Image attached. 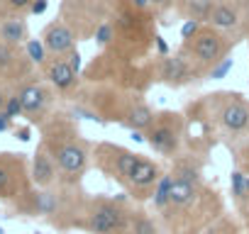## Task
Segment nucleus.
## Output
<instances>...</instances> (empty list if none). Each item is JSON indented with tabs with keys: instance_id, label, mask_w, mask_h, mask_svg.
Here are the masks:
<instances>
[{
	"instance_id": "f257e3e1",
	"label": "nucleus",
	"mask_w": 249,
	"mask_h": 234,
	"mask_svg": "<svg viewBox=\"0 0 249 234\" xmlns=\"http://www.w3.org/2000/svg\"><path fill=\"white\" fill-rule=\"evenodd\" d=\"M171 176V198L169 205L159 212L164 234H203L215 219L222 217L220 193L205 183L200 161H196L193 154H178Z\"/></svg>"
},
{
	"instance_id": "f03ea898",
	"label": "nucleus",
	"mask_w": 249,
	"mask_h": 234,
	"mask_svg": "<svg viewBox=\"0 0 249 234\" xmlns=\"http://www.w3.org/2000/svg\"><path fill=\"white\" fill-rule=\"evenodd\" d=\"M186 120L213 130L220 139L232 142L234 151L249 144V100L242 93L217 90L203 95L198 102L188 105Z\"/></svg>"
},
{
	"instance_id": "7ed1b4c3",
	"label": "nucleus",
	"mask_w": 249,
	"mask_h": 234,
	"mask_svg": "<svg viewBox=\"0 0 249 234\" xmlns=\"http://www.w3.org/2000/svg\"><path fill=\"white\" fill-rule=\"evenodd\" d=\"M42 144L54 156L61 183L78 185L93 161V147L69 115H54L42 125Z\"/></svg>"
},
{
	"instance_id": "20e7f679",
	"label": "nucleus",
	"mask_w": 249,
	"mask_h": 234,
	"mask_svg": "<svg viewBox=\"0 0 249 234\" xmlns=\"http://www.w3.org/2000/svg\"><path fill=\"white\" fill-rule=\"evenodd\" d=\"M157 13L154 10H137L127 0H115L110 22L115 27V42L107 47L124 61H142L154 49L157 37Z\"/></svg>"
},
{
	"instance_id": "39448f33",
	"label": "nucleus",
	"mask_w": 249,
	"mask_h": 234,
	"mask_svg": "<svg viewBox=\"0 0 249 234\" xmlns=\"http://www.w3.org/2000/svg\"><path fill=\"white\" fill-rule=\"evenodd\" d=\"M132 212L135 207L117 198L95 195L86 205L81 229L88 234H132Z\"/></svg>"
},
{
	"instance_id": "423d86ee",
	"label": "nucleus",
	"mask_w": 249,
	"mask_h": 234,
	"mask_svg": "<svg viewBox=\"0 0 249 234\" xmlns=\"http://www.w3.org/2000/svg\"><path fill=\"white\" fill-rule=\"evenodd\" d=\"M237 42H239V37L227 34V32H220V30H215L210 25H203L200 32L193 39H188V42L181 44L178 51H183L200 68V73L208 78V73L220 61H225L230 56V51L237 47Z\"/></svg>"
},
{
	"instance_id": "0eeeda50",
	"label": "nucleus",
	"mask_w": 249,
	"mask_h": 234,
	"mask_svg": "<svg viewBox=\"0 0 249 234\" xmlns=\"http://www.w3.org/2000/svg\"><path fill=\"white\" fill-rule=\"evenodd\" d=\"M186 127H188V120L183 112L159 110L154 122L144 132V139L154 154L176 159L183 149V142H186Z\"/></svg>"
},
{
	"instance_id": "6e6552de",
	"label": "nucleus",
	"mask_w": 249,
	"mask_h": 234,
	"mask_svg": "<svg viewBox=\"0 0 249 234\" xmlns=\"http://www.w3.org/2000/svg\"><path fill=\"white\" fill-rule=\"evenodd\" d=\"M115 0H64L61 17L78 39H90L95 30L110 20Z\"/></svg>"
},
{
	"instance_id": "1a4fd4ad",
	"label": "nucleus",
	"mask_w": 249,
	"mask_h": 234,
	"mask_svg": "<svg viewBox=\"0 0 249 234\" xmlns=\"http://www.w3.org/2000/svg\"><path fill=\"white\" fill-rule=\"evenodd\" d=\"M137 161H140L137 151H132L127 147H120L115 142H98L93 147V164H95V168L105 178L115 181L122 188H127L130 176H132Z\"/></svg>"
},
{
	"instance_id": "9d476101",
	"label": "nucleus",
	"mask_w": 249,
	"mask_h": 234,
	"mask_svg": "<svg viewBox=\"0 0 249 234\" xmlns=\"http://www.w3.org/2000/svg\"><path fill=\"white\" fill-rule=\"evenodd\" d=\"M154 78L159 83L169 85V88H183V85L205 81L200 68L183 51L166 54V56H154Z\"/></svg>"
},
{
	"instance_id": "9b49d317",
	"label": "nucleus",
	"mask_w": 249,
	"mask_h": 234,
	"mask_svg": "<svg viewBox=\"0 0 249 234\" xmlns=\"http://www.w3.org/2000/svg\"><path fill=\"white\" fill-rule=\"evenodd\" d=\"M30 193L22 154H0V200H15Z\"/></svg>"
},
{
	"instance_id": "f8f14e48",
	"label": "nucleus",
	"mask_w": 249,
	"mask_h": 234,
	"mask_svg": "<svg viewBox=\"0 0 249 234\" xmlns=\"http://www.w3.org/2000/svg\"><path fill=\"white\" fill-rule=\"evenodd\" d=\"M18 95H20V102H22L27 120L32 125H44L47 115L52 110V102H54V88L44 85L39 81H25L18 88Z\"/></svg>"
},
{
	"instance_id": "ddd939ff",
	"label": "nucleus",
	"mask_w": 249,
	"mask_h": 234,
	"mask_svg": "<svg viewBox=\"0 0 249 234\" xmlns=\"http://www.w3.org/2000/svg\"><path fill=\"white\" fill-rule=\"evenodd\" d=\"M161 176H164L161 166L154 159L140 154V161H137V166L130 176V183H127V188H124V193H130L132 200H149L157 183L161 181Z\"/></svg>"
},
{
	"instance_id": "4468645a",
	"label": "nucleus",
	"mask_w": 249,
	"mask_h": 234,
	"mask_svg": "<svg viewBox=\"0 0 249 234\" xmlns=\"http://www.w3.org/2000/svg\"><path fill=\"white\" fill-rule=\"evenodd\" d=\"M42 68H44L47 83H49L56 93L69 95V93H73V90L78 88L81 73H76V71L71 68V64L66 61V56H49V61H47Z\"/></svg>"
},
{
	"instance_id": "2eb2a0df",
	"label": "nucleus",
	"mask_w": 249,
	"mask_h": 234,
	"mask_svg": "<svg viewBox=\"0 0 249 234\" xmlns=\"http://www.w3.org/2000/svg\"><path fill=\"white\" fill-rule=\"evenodd\" d=\"M42 42L49 51V56H69L73 49H76V32L64 22V20H54L44 27L42 32Z\"/></svg>"
},
{
	"instance_id": "dca6fc26",
	"label": "nucleus",
	"mask_w": 249,
	"mask_h": 234,
	"mask_svg": "<svg viewBox=\"0 0 249 234\" xmlns=\"http://www.w3.org/2000/svg\"><path fill=\"white\" fill-rule=\"evenodd\" d=\"M205 25L242 39V34H239V27H242V5H239V0H217V3L213 5V10H210V17H208Z\"/></svg>"
},
{
	"instance_id": "f3484780",
	"label": "nucleus",
	"mask_w": 249,
	"mask_h": 234,
	"mask_svg": "<svg viewBox=\"0 0 249 234\" xmlns=\"http://www.w3.org/2000/svg\"><path fill=\"white\" fill-rule=\"evenodd\" d=\"M30 181H32L37 188H54V185L61 181L59 166H56L54 156L47 151V147H44V144H39V147H37V151H35V156H32Z\"/></svg>"
},
{
	"instance_id": "a211bd4d",
	"label": "nucleus",
	"mask_w": 249,
	"mask_h": 234,
	"mask_svg": "<svg viewBox=\"0 0 249 234\" xmlns=\"http://www.w3.org/2000/svg\"><path fill=\"white\" fill-rule=\"evenodd\" d=\"M154 117H157V112L144 100V95H135V100L130 102L127 112H124L122 127H127L130 132H147L149 125L154 122Z\"/></svg>"
},
{
	"instance_id": "6ab92c4d",
	"label": "nucleus",
	"mask_w": 249,
	"mask_h": 234,
	"mask_svg": "<svg viewBox=\"0 0 249 234\" xmlns=\"http://www.w3.org/2000/svg\"><path fill=\"white\" fill-rule=\"evenodd\" d=\"M30 39L27 22L20 13L13 15H0V42H5L10 47H20Z\"/></svg>"
},
{
	"instance_id": "aec40b11",
	"label": "nucleus",
	"mask_w": 249,
	"mask_h": 234,
	"mask_svg": "<svg viewBox=\"0 0 249 234\" xmlns=\"http://www.w3.org/2000/svg\"><path fill=\"white\" fill-rule=\"evenodd\" d=\"M217 0H176V13L183 17V20H198V22H208L210 17V10Z\"/></svg>"
},
{
	"instance_id": "412c9836",
	"label": "nucleus",
	"mask_w": 249,
	"mask_h": 234,
	"mask_svg": "<svg viewBox=\"0 0 249 234\" xmlns=\"http://www.w3.org/2000/svg\"><path fill=\"white\" fill-rule=\"evenodd\" d=\"M32 61L25 56V54H20V49L18 47H10V44H5V42H0V73H20V71H25V66H30Z\"/></svg>"
},
{
	"instance_id": "4be33fe9",
	"label": "nucleus",
	"mask_w": 249,
	"mask_h": 234,
	"mask_svg": "<svg viewBox=\"0 0 249 234\" xmlns=\"http://www.w3.org/2000/svg\"><path fill=\"white\" fill-rule=\"evenodd\" d=\"M230 193H232V200L239 210L247 207L249 202V190H247V173L242 168H232L230 173Z\"/></svg>"
},
{
	"instance_id": "5701e85b",
	"label": "nucleus",
	"mask_w": 249,
	"mask_h": 234,
	"mask_svg": "<svg viewBox=\"0 0 249 234\" xmlns=\"http://www.w3.org/2000/svg\"><path fill=\"white\" fill-rule=\"evenodd\" d=\"M171 188H174V176H171V171L169 173H164L161 176V181L157 183V188H154V193H152V207H154V212L159 215L166 205H169V198H171Z\"/></svg>"
},
{
	"instance_id": "b1692460",
	"label": "nucleus",
	"mask_w": 249,
	"mask_h": 234,
	"mask_svg": "<svg viewBox=\"0 0 249 234\" xmlns=\"http://www.w3.org/2000/svg\"><path fill=\"white\" fill-rule=\"evenodd\" d=\"M132 234H159V224L152 219L149 212L135 207V212H132Z\"/></svg>"
},
{
	"instance_id": "393cba45",
	"label": "nucleus",
	"mask_w": 249,
	"mask_h": 234,
	"mask_svg": "<svg viewBox=\"0 0 249 234\" xmlns=\"http://www.w3.org/2000/svg\"><path fill=\"white\" fill-rule=\"evenodd\" d=\"M25 56L35 64V66H44L49 61V51L44 47L42 39H27L25 42Z\"/></svg>"
},
{
	"instance_id": "a878e982",
	"label": "nucleus",
	"mask_w": 249,
	"mask_h": 234,
	"mask_svg": "<svg viewBox=\"0 0 249 234\" xmlns=\"http://www.w3.org/2000/svg\"><path fill=\"white\" fill-rule=\"evenodd\" d=\"M203 234H242L239 232V227H237V222L232 219V217H220V219H215Z\"/></svg>"
},
{
	"instance_id": "bb28decb",
	"label": "nucleus",
	"mask_w": 249,
	"mask_h": 234,
	"mask_svg": "<svg viewBox=\"0 0 249 234\" xmlns=\"http://www.w3.org/2000/svg\"><path fill=\"white\" fill-rule=\"evenodd\" d=\"M93 39H95V44H98L100 49L112 47V42H115V27H112V22H110V20H107V22H103V25L95 30Z\"/></svg>"
},
{
	"instance_id": "cd10ccee",
	"label": "nucleus",
	"mask_w": 249,
	"mask_h": 234,
	"mask_svg": "<svg viewBox=\"0 0 249 234\" xmlns=\"http://www.w3.org/2000/svg\"><path fill=\"white\" fill-rule=\"evenodd\" d=\"M232 66H234V59H232V56H227L225 61H220V64H217V66H215V68L208 73V78L220 81V78H225V76L230 73V68H232ZM208 78H205V81H208Z\"/></svg>"
},
{
	"instance_id": "c85d7f7f",
	"label": "nucleus",
	"mask_w": 249,
	"mask_h": 234,
	"mask_svg": "<svg viewBox=\"0 0 249 234\" xmlns=\"http://www.w3.org/2000/svg\"><path fill=\"white\" fill-rule=\"evenodd\" d=\"M200 27H203V22H198V20H183V25H181V39L183 42L193 39L200 32Z\"/></svg>"
},
{
	"instance_id": "c756f323",
	"label": "nucleus",
	"mask_w": 249,
	"mask_h": 234,
	"mask_svg": "<svg viewBox=\"0 0 249 234\" xmlns=\"http://www.w3.org/2000/svg\"><path fill=\"white\" fill-rule=\"evenodd\" d=\"M5 112L13 117H20V115H25V110H22V102H20V95L18 93H13L10 98H8V102H5Z\"/></svg>"
},
{
	"instance_id": "7c9ffc66",
	"label": "nucleus",
	"mask_w": 249,
	"mask_h": 234,
	"mask_svg": "<svg viewBox=\"0 0 249 234\" xmlns=\"http://www.w3.org/2000/svg\"><path fill=\"white\" fill-rule=\"evenodd\" d=\"M242 5V27H239V34L242 39H249V0H239Z\"/></svg>"
},
{
	"instance_id": "2f4dec72",
	"label": "nucleus",
	"mask_w": 249,
	"mask_h": 234,
	"mask_svg": "<svg viewBox=\"0 0 249 234\" xmlns=\"http://www.w3.org/2000/svg\"><path fill=\"white\" fill-rule=\"evenodd\" d=\"M176 8V0H152V10L161 17V15H166L169 10H174Z\"/></svg>"
},
{
	"instance_id": "473e14b6",
	"label": "nucleus",
	"mask_w": 249,
	"mask_h": 234,
	"mask_svg": "<svg viewBox=\"0 0 249 234\" xmlns=\"http://www.w3.org/2000/svg\"><path fill=\"white\" fill-rule=\"evenodd\" d=\"M237 168H242V171L249 176V144H244V147L237 151Z\"/></svg>"
},
{
	"instance_id": "72a5a7b5",
	"label": "nucleus",
	"mask_w": 249,
	"mask_h": 234,
	"mask_svg": "<svg viewBox=\"0 0 249 234\" xmlns=\"http://www.w3.org/2000/svg\"><path fill=\"white\" fill-rule=\"evenodd\" d=\"M8 3V10H13V13H25V10H30V5L35 3V0H5Z\"/></svg>"
},
{
	"instance_id": "f704fd0d",
	"label": "nucleus",
	"mask_w": 249,
	"mask_h": 234,
	"mask_svg": "<svg viewBox=\"0 0 249 234\" xmlns=\"http://www.w3.org/2000/svg\"><path fill=\"white\" fill-rule=\"evenodd\" d=\"M166 54H169V44L161 34H157L154 37V56H166Z\"/></svg>"
},
{
	"instance_id": "c9c22d12",
	"label": "nucleus",
	"mask_w": 249,
	"mask_h": 234,
	"mask_svg": "<svg viewBox=\"0 0 249 234\" xmlns=\"http://www.w3.org/2000/svg\"><path fill=\"white\" fill-rule=\"evenodd\" d=\"M66 61L71 64V68L76 71V73H81V66H83V56L78 54V49H73L69 56H66Z\"/></svg>"
},
{
	"instance_id": "e433bc0d",
	"label": "nucleus",
	"mask_w": 249,
	"mask_h": 234,
	"mask_svg": "<svg viewBox=\"0 0 249 234\" xmlns=\"http://www.w3.org/2000/svg\"><path fill=\"white\" fill-rule=\"evenodd\" d=\"M47 8H49V0H35V3L30 5V15H44L47 13Z\"/></svg>"
},
{
	"instance_id": "4c0bfd02",
	"label": "nucleus",
	"mask_w": 249,
	"mask_h": 234,
	"mask_svg": "<svg viewBox=\"0 0 249 234\" xmlns=\"http://www.w3.org/2000/svg\"><path fill=\"white\" fill-rule=\"evenodd\" d=\"M10 127H13V117L5 110H0V132H8Z\"/></svg>"
},
{
	"instance_id": "58836bf2",
	"label": "nucleus",
	"mask_w": 249,
	"mask_h": 234,
	"mask_svg": "<svg viewBox=\"0 0 249 234\" xmlns=\"http://www.w3.org/2000/svg\"><path fill=\"white\" fill-rule=\"evenodd\" d=\"M15 137H18L20 142H30V139H32V130H30V127H18V130H15Z\"/></svg>"
},
{
	"instance_id": "ea45409f",
	"label": "nucleus",
	"mask_w": 249,
	"mask_h": 234,
	"mask_svg": "<svg viewBox=\"0 0 249 234\" xmlns=\"http://www.w3.org/2000/svg\"><path fill=\"white\" fill-rule=\"evenodd\" d=\"M127 3L137 10H152V0H127Z\"/></svg>"
},
{
	"instance_id": "a19ab883",
	"label": "nucleus",
	"mask_w": 249,
	"mask_h": 234,
	"mask_svg": "<svg viewBox=\"0 0 249 234\" xmlns=\"http://www.w3.org/2000/svg\"><path fill=\"white\" fill-rule=\"evenodd\" d=\"M8 98H10V95H8L3 88H0V110H5V102H8Z\"/></svg>"
},
{
	"instance_id": "79ce46f5",
	"label": "nucleus",
	"mask_w": 249,
	"mask_h": 234,
	"mask_svg": "<svg viewBox=\"0 0 249 234\" xmlns=\"http://www.w3.org/2000/svg\"><path fill=\"white\" fill-rule=\"evenodd\" d=\"M0 234H5V229H3V227H0Z\"/></svg>"
},
{
	"instance_id": "37998d69",
	"label": "nucleus",
	"mask_w": 249,
	"mask_h": 234,
	"mask_svg": "<svg viewBox=\"0 0 249 234\" xmlns=\"http://www.w3.org/2000/svg\"><path fill=\"white\" fill-rule=\"evenodd\" d=\"M35 234H42V232H35Z\"/></svg>"
}]
</instances>
